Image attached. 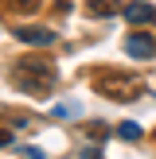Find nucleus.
I'll list each match as a JSON object with an SVG mask.
<instances>
[{"mask_svg": "<svg viewBox=\"0 0 156 159\" xmlns=\"http://www.w3.org/2000/svg\"><path fill=\"white\" fill-rule=\"evenodd\" d=\"M16 85L31 97H43V93L55 89V66L39 54H27V58L16 62Z\"/></svg>", "mask_w": 156, "mask_h": 159, "instance_id": "obj_1", "label": "nucleus"}, {"mask_svg": "<svg viewBox=\"0 0 156 159\" xmlns=\"http://www.w3.org/2000/svg\"><path fill=\"white\" fill-rule=\"evenodd\" d=\"M94 89H98L101 97H109V101H133V97L144 93V82L133 78V74H121V70H109V78H98Z\"/></svg>", "mask_w": 156, "mask_h": 159, "instance_id": "obj_2", "label": "nucleus"}, {"mask_svg": "<svg viewBox=\"0 0 156 159\" xmlns=\"http://www.w3.org/2000/svg\"><path fill=\"white\" fill-rule=\"evenodd\" d=\"M125 54H129V58H140V62H152L156 58V35L133 31V35L125 39Z\"/></svg>", "mask_w": 156, "mask_h": 159, "instance_id": "obj_3", "label": "nucleus"}, {"mask_svg": "<svg viewBox=\"0 0 156 159\" xmlns=\"http://www.w3.org/2000/svg\"><path fill=\"white\" fill-rule=\"evenodd\" d=\"M16 39H20V43H27V47H39V51H43V47L55 43V31H47V27H31V23H20V27H16Z\"/></svg>", "mask_w": 156, "mask_h": 159, "instance_id": "obj_4", "label": "nucleus"}, {"mask_svg": "<svg viewBox=\"0 0 156 159\" xmlns=\"http://www.w3.org/2000/svg\"><path fill=\"white\" fill-rule=\"evenodd\" d=\"M125 20H129L133 27H144V23L156 20V8L144 4V0H133V4H125Z\"/></svg>", "mask_w": 156, "mask_h": 159, "instance_id": "obj_5", "label": "nucleus"}, {"mask_svg": "<svg viewBox=\"0 0 156 159\" xmlns=\"http://www.w3.org/2000/svg\"><path fill=\"white\" fill-rule=\"evenodd\" d=\"M86 12H90L94 20H105V16L121 12V4H117V0H86Z\"/></svg>", "mask_w": 156, "mask_h": 159, "instance_id": "obj_6", "label": "nucleus"}, {"mask_svg": "<svg viewBox=\"0 0 156 159\" xmlns=\"http://www.w3.org/2000/svg\"><path fill=\"white\" fill-rule=\"evenodd\" d=\"M51 116H59V120H78V116H82V109H78L74 101H62V105L51 109Z\"/></svg>", "mask_w": 156, "mask_h": 159, "instance_id": "obj_7", "label": "nucleus"}, {"mask_svg": "<svg viewBox=\"0 0 156 159\" xmlns=\"http://www.w3.org/2000/svg\"><path fill=\"white\" fill-rule=\"evenodd\" d=\"M117 136L133 144V140H140V124L137 120H121V124H117Z\"/></svg>", "mask_w": 156, "mask_h": 159, "instance_id": "obj_8", "label": "nucleus"}, {"mask_svg": "<svg viewBox=\"0 0 156 159\" xmlns=\"http://www.w3.org/2000/svg\"><path fill=\"white\" fill-rule=\"evenodd\" d=\"M39 4H43V0H12V8H16V12H35Z\"/></svg>", "mask_w": 156, "mask_h": 159, "instance_id": "obj_9", "label": "nucleus"}, {"mask_svg": "<svg viewBox=\"0 0 156 159\" xmlns=\"http://www.w3.org/2000/svg\"><path fill=\"white\" fill-rule=\"evenodd\" d=\"M86 132H90V140H105V124H86Z\"/></svg>", "mask_w": 156, "mask_h": 159, "instance_id": "obj_10", "label": "nucleus"}, {"mask_svg": "<svg viewBox=\"0 0 156 159\" xmlns=\"http://www.w3.org/2000/svg\"><path fill=\"white\" fill-rule=\"evenodd\" d=\"M78 159H101V152H98V148H82V152H78Z\"/></svg>", "mask_w": 156, "mask_h": 159, "instance_id": "obj_11", "label": "nucleus"}, {"mask_svg": "<svg viewBox=\"0 0 156 159\" xmlns=\"http://www.w3.org/2000/svg\"><path fill=\"white\" fill-rule=\"evenodd\" d=\"M23 155H27V159H47L43 152H39V148H23Z\"/></svg>", "mask_w": 156, "mask_h": 159, "instance_id": "obj_12", "label": "nucleus"}, {"mask_svg": "<svg viewBox=\"0 0 156 159\" xmlns=\"http://www.w3.org/2000/svg\"><path fill=\"white\" fill-rule=\"evenodd\" d=\"M8 144H12V132H8V128H0V148H8Z\"/></svg>", "mask_w": 156, "mask_h": 159, "instance_id": "obj_13", "label": "nucleus"}]
</instances>
